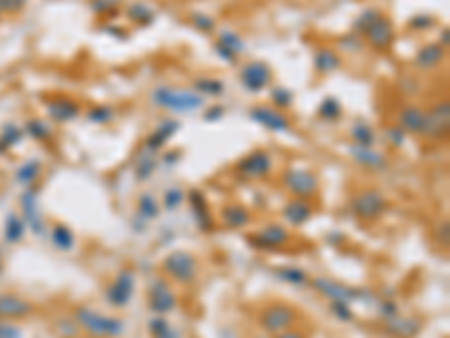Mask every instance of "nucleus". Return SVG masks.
Here are the masks:
<instances>
[{
	"label": "nucleus",
	"instance_id": "f3484780",
	"mask_svg": "<svg viewBox=\"0 0 450 338\" xmlns=\"http://www.w3.org/2000/svg\"><path fill=\"white\" fill-rule=\"evenodd\" d=\"M45 111L55 122H72L82 115V107L70 97H50L45 99Z\"/></svg>",
	"mask_w": 450,
	"mask_h": 338
},
{
	"label": "nucleus",
	"instance_id": "ddd939ff",
	"mask_svg": "<svg viewBox=\"0 0 450 338\" xmlns=\"http://www.w3.org/2000/svg\"><path fill=\"white\" fill-rule=\"evenodd\" d=\"M248 239H250V244L257 246V249H261V251H277V249H282V246L288 244L290 235L284 226L268 224V226H263L259 232H255V235H250Z\"/></svg>",
	"mask_w": 450,
	"mask_h": 338
},
{
	"label": "nucleus",
	"instance_id": "c03bdc74",
	"mask_svg": "<svg viewBox=\"0 0 450 338\" xmlns=\"http://www.w3.org/2000/svg\"><path fill=\"white\" fill-rule=\"evenodd\" d=\"M92 11L101 16H113L117 14V7H120V0H92L90 3Z\"/></svg>",
	"mask_w": 450,
	"mask_h": 338
},
{
	"label": "nucleus",
	"instance_id": "79ce46f5",
	"mask_svg": "<svg viewBox=\"0 0 450 338\" xmlns=\"http://www.w3.org/2000/svg\"><path fill=\"white\" fill-rule=\"evenodd\" d=\"M153 172H155V160H153V156H151L149 151H142V158H140L138 169H136V178H138V180H147Z\"/></svg>",
	"mask_w": 450,
	"mask_h": 338
},
{
	"label": "nucleus",
	"instance_id": "5701e85b",
	"mask_svg": "<svg viewBox=\"0 0 450 338\" xmlns=\"http://www.w3.org/2000/svg\"><path fill=\"white\" fill-rule=\"evenodd\" d=\"M428 113V126H426V136H432V138H441L446 136L448 131V122H450V107L448 102H439L432 111H426Z\"/></svg>",
	"mask_w": 450,
	"mask_h": 338
},
{
	"label": "nucleus",
	"instance_id": "c756f323",
	"mask_svg": "<svg viewBox=\"0 0 450 338\" xmlns=\"http://www.w3.org/2000/svg\"><path fill=\"white\" fill-rule=\"evenodd\" d=\"M50 239H52V244H55L59 251H72L75 249V241H77L75 239V232L68 226H63V224H57L55 228H52Z\"/></svg>",
	"mask_w": 450,
	"mask_h": 338
},
{
	"label": "nucleus",
	"instance_id": "8fccbe9b",
	"mask_svg": "<svg viewBox=\"0 0 450 338\" xmlns=\"http://www.w3.org/2000/svg\"><path fill=\"white\" fill-rule=\"evenodd\" d=\"M192 23L196 25L198 30H203V32L214 30V18L207 16V14H192Z\"/></svg>",
	"mask_w": 450,
	"mask_h": 338
},
{
	"label": "nucleus",
	"instance_id": "bb28decb",
	"mask_svg": "<svg viewBox=\"0 0 450 338\" xmlns=\"http://www.w3.org/2000/svg\"><path fill=\"white\" fill-rule=\"evenodd\" d=\"M313 66L320 75H329V72H336L342 66V59L338 52H334L331 48H317L313 55Z\"/></svg>",
	"mask_w": 450,
	"mask_h": 338
},
{
	"label": "nucleus",
	"instance_id": "052dcab7",
	"mask_svg": "<svg viewBox=\"0 0 450 338\" xmlns=\"http://www.w3.org/2000/svg\"><path fill=\"white\" fill-rule=\"evenodd\" d=\"M3 151H7V149H5V147H3V145H0V153H3Z\"/></svg>",
	"mask_w": 450,
	"mask_h": 338
},
{
	"label": "nucleus",
	"instance_id": "4be33fe9",
	"mask_svg": "<svg viewBox=\"0 0 450 338\" xmlns=\"http://www.w3.org/2000/svg\"><path fill=\"white\" fill-rule=\"evenodd\" d=\"M313 203L307 201V199H293V201H288L284 205V210H282V217L286 224L290 226H304L307 221L313 217Z\"/></svg>",
	"mask_w": 450,
	"mask_h": 338
},
{
	"label": "nucleus",
	"instance_id": "9b49d317",
	"mask_svg": "<svg viewBox=\"0 0 450 338\" xmlns=\"http://www.w3.org/2000/svg\"><path fill=\"white\" fill-rule=\"evenodd\" d=\"M239 77H241V86L248 90V93H261L263 88L270 86L273 70L268 63H263V61H250L241 68Z\"/></svg>",
	"mask_w": 450,
	"mask_h": 338
},
{
	"label": "nucleus",
	"instance_id": "7ed1b4c3",
	"mask_svg": "<svg viewBox=\"0 0 450 338\" xmlns=\"http://www.w3.org/2000/svg\"><path fill=\"white\" fill-rule=\"evenodd\" d=\"M163 273L167 280H174L178 284H192L198 278V262L187 251H174L165 257Z\"/></svg>",
	"mask_w": 450,
	"mask_h": 338
},
{
	"label": "nucleus",
	"instance_id": "e433bc0d",
	"mask_svg": "<svg viewBox=\"0 0 450 338\" xmlns=\"http://www.w3.org/2000/svg\"><path fill=\"white\" fill-rule=\"evenodd\" d=\"M23 131L28 133L30 138H34V140H50L52 138V126L45 120H41V118L28 120V124H25Z\"/></svg>",
	"mask_w": 450,
	"mask_h": 338
},
{
	"label": "nucleus",
	"instance_id": "72a5a7b5",
	"mask_svg": "<svg viewBox=\"0 0 450 338\" xmlns=\"http://www.w3.org/2000/svg\"><path fill=\"white\" fill-rule=\"evenodd\" d=\"M149 332H151V338H182L178 329L171 327L163 316H153L149 320Z\"/></svg>",
	"mask_w": 450,
	"mask_h": 338
},
{
	"label": "nucleus",
	"instance_id": "aec40b11",
	"mask_svg": "<svg viewBox=\"0 0 450 338\" xmlns=\"http://www.w3.org/2000/svg\"><path fill=\"white\" fill-rule=\"evenodd\" d=\"M216 52H219V57L225 59L228 63H234L236 57L241 55V52H246V43H243V38L232 32V30H225L221 32L219 36V43H216Z\"/></svg>",
	"mask_w": 450,
	"mask_h": 338
},
{
	"label": "nucleus",
	"instance_id": "9d476101",
	"mask_svg": "<svg viewBox=\"0 0 450 338\" xmlns=\"http://www.w3.org/2000/svg\"><path fill=\"white\" fill-rule=\"evenodd\" d=\"M38 197H41V190L36 185L25 187L23 197H21V207H23V221L36 237L45 235V221L41 214V207H38Z\"/></svg>",
	"mask_w": 450,
	"mask_h": 338
},
{
	"label": "nucleus",
	"instance_id": "4c0bfd02",
	"mask_svg": "<svg viewBox=\"0 0 450 338\" xmlns=\"http://www.w3.org/2000/svg\"><path fill=\"white\" fill-rule=\"evenodd\" d=\"M138 214L144 221H151L160 214V205H158V201L151 197V194H142V197L138 199Z\"/></svg>",
	"mask_w": 450,
	"mask_h": 338
},
{
	"label": "nucleus",
	"instance_id": "39448f33",
	"mask_svg": "<svg viewBox=\"0 0 450 338\" xmlns=\"http://www.w3.org/2000/svg\"><path fill=\"white\" fill-rule=\"evenodd\" d=\"M295 322H297V311H295L293 307L284 305V302L268 305V307L259 314V325H261V329L266 332V334H270V336L290 329Z\"/></svg>",
	"mask_w": 450,
	"mask_h": 338
},
{
	"label": "nucleus",
	"instance_id": "f257e3e1",
	"mask_svg": "<svg viewBox=\"0 0 450 338\" xmlns=\"http://www.w3.org/2000/svg\"><path fill=\"white\" fill-rule=\"evenodd\" d=\"M151 102L158 109H165L171 113H194L205 104V97L190 88L160 86L151 93Z\"/></svg>",
	"mask_w": 450,
	"mask_h": 338
},
{
	"label": "nucleus",
	"instance_id": "603ef678",
	"mask_svg": "<svg viewBox=\"0 0 450 338\" xmlns=\"http://www.w3.org/2000/svg\"><path fill=\"white\" fill-rule=\"evenodd\" d=\"M225 115V107H221V104H216V107H212V109H207L205 111V122H216V120H221Z\"/></svg>",
	"mask_w": 450,
	"mask_h": 338
},
{
	"label": "nucleus",
	"instance_id": "a211bd4d",
	"mask_svg": "<svg viewBox=\"0 0 450 338\" xmlns=\"http://www.w3.org/2000/svg\"><path fill=\"white\" fill-rule=\"evenodd\" d=\"M351 158L363 165L365 169H372V172H383V169L390 167V160L385 153L376 151L374 147H361V145H351Z\"/></svg>",
	"mask_w": 450,
	"mask_h": 338
},
{
	"label": "nucleus",
	"instance_id": "dca6fc26",
	"mask_svg": "<svg viewBox=\"0 0 450 338\" xmlns=\"http://www.w3.org/2000/svg\"><path fill=\"white\" fill-rule=\"evenodd\" d=\"M32 311V302H28L18 293H0V320H21L28 318Z\"/></svg>",
	"mask_w": 450,
	"mask_h": 338
},
{
	"label": "nucleus",
	"instance_id": "f704fd0d",
	"mask_svg": "<svg viewBox=\"0 0 450 338\" xmlns=\"http://www.w3.org/2000/svg\"><path fill=\"white\" fill-rule=\"evenodd\" d=\"M275 276L280 280H284V282H288V284H295V287H304V284L309 282L307 273H304L302 268H297V266H277Z\"/></svg>",
	"mask_w": 450,
	"mask_h": 338
},
{
	"label": "nucleus",
	"instance_id": "6e6d98bb",
	"mask_svg": "<svg viewBox=\"0 0 450 338\" xmlns=\"http://www.w3.org/2000/svg\"><path fill=\"white\" fill-rule=\"evenodd\" d=\"M25 0H0V11H18Z\"/></svg>",
	"mask_w": 450,
	"mask_h": 338
},
{
	"label": "nucleus",
	"instance_id": "4468645a",
	"mask_svg": "<svg viewBox=\"0 0 450 338\" xmlns=\"http://www.w3.org/2000/svg\"><path fill=\"white\" fill-rule=\"evenodd\" d=\"M250 118L273 133H288L290 131L288 115H284V111L275 109V107H255L253 111H250Z\"/></svg>",
	"mask_w": 450,
	"mask_h": 338
},
{
	"label": "nucleus",
	"instance_id": "393cba45",
	"mask_svg": "<svg viewBox=\"0 0 450 338\" xmlns=\"http://www.w3.org/2000/svg\"><path fill=\"white\" fill-rule=\"evenodd\" d=\"M444 59H446V48H441L439 43H428L417 52L415 66L421 70H434L437 66H441Z\"/></svg>",
	"mask_w": 450,
	"mask_h": 338
},
{
	"label": "nucleus",
	"instance_id": "b1692460",
	"mask_svg": "<svg viewBox=\"0 0 450 338\" xmlns=\"http://www.w3.org/2000/svg\"><path fill=\"white\" fill-rule=\"evenodd\" d=\"M385 329H388V334H392L396 338H415L421 332V320L415 318V316H401V314H396L394 318L388 320Z\"/></svg>",
	"mask_w": 450,
	"mask_h": 338
},
{
	"label": "nucleus",
	"instance_id": "cd10ccee",
	"mask_svg": "<svg viewBox=\"0 0 450 338\" xmlns=\"http://www.w3.org/2000/svg\"><path fill=\"white\" fill-rule=\"evenodd\" d=\"M223 224L228 228H246L250 224V212L239 203H230L223 207Z\"/></svg>",
	"mask_w": 450,
	"mask_h": 338
},
{
	"label": "nucleus",
	"instance_id": "58836bf2",
	"mask_svg": "<svg viewBox=\"0 0 450 338\" xmlns=\"http://www.w3.org/2000/svg\"><path fill=\"white\" fill-rule=\"evenodd\" d=\"M340 113H342V107H340V102L336 97H324L322 104H320V109H317V115H320L322 120H329V122L338 120Z\"/></svg>",
	"mask_w": 450,
	"mask_h": 338
},
{
	"label": "nucleus",
	"instance_id": "1a4fd4ad",
	"mask_svg": "<svg viewBox=\"0 0 450 338\" xmlns=\"http://www.w3.org/2000/svg\"><path fill=\"white\" fill-rule=\"evenodd\" d=\"M273 172V156L266 149H255L236 163V174L246 180L266 178Z\"/></svg>",
	"mask_w": 450,
	"mask_h": 338
},
{
	"label": "nucleus",
	"instance_id": "7c9ffc66",
	"mask_svg": "<svg viewBox=\"0 0 450 338\" xmlns=\"http://www.w3.org/2000/svg\"><path fill=\"white\" fill-rule=\"evenodd\" d=\"M349 133L353 138V145H361V147H372L374 142H376V136H374V129L369 126L367 122L358 120V122H353L351 129H349Z\"/></svg>",
	"mask_w": 450,
	"mask_h": 338
},
{
	"label": "nucleus",
	"instance_id": "37998d69",
	"mask_svg": "<svg viewBox=\"0 0 450 338\" xmlns=\"http://www.w3.org/2000/svg\"><path fill=\"white\" fill-rule=\"evenodd\" d=\"M88 120L95 124H109L115 120V111L111 107H95L88 111Z\"/></svg>",
	"mask_w": 450,
	"mask_h": 338
},
{
	"label": "nucleus",
	"instance_id": "09e8293b",
	"mask_svg": "<svg viewBox=\"0 0 450 338\" xmlns=\"http://www.w3.org/2000/svg\"><path fill=\"white\" fill-rule=\"evenodd\" d=\"M0 338H23V332L14 320H0Z\"/></svg>",
	"mask_w": 450,
	"mask_h": 338
},
{
	"label": "nucleus",
	"instance_id": "a878e982",
	"mask_svg": "<svg viewBox=\"0 0 450 338\" xmlns=\"http://www.w3.org/2000/svg\"><path fill=\"white\" fill-rule=\"evenodd\" d=\"M190 205H192V212H194L198 228H201L203 232H209L212 228H214V221H212L209 210H207V201L198 190L190 192Z\"/></svg>",
	"mask_w": 450,
	"mask_h": 338
},
{
	"label": "nucleus",
	"instance_id": "412c9836",
	"mask_svg": "<svg viewBox=\"0 0 450 338\" xmlns=\"http://www.w3.org/2000/svg\"><path fill=\"white\" fill-rule=\"evenodd\" d=\"M178 129H180V124H178L176 120H165V122H160V124H158L155 131L147 138V142H144V151H149L151 156L158 153L171 138L176 136Z\"/></svg>",
	"mask_w": 450,
	"mask_h": 338
},
{
	"label": "nucleus",
	"instance_id": "20e7f679",
	"mask_svg": "<svg viewBox=\"0 0 450 338\" xmlns=\"http://www.w3.org/2000/svg\"><path fill=\"white\" fill-rule=\"evenodd\" d=\"M390 201L378 190H363L351 199V212L361 221H376L388 212Z\"/></svg>",
	"mask_w": 450,
	"mask_h": 338
},
{
	"label": "nucleus",
	"instance_id": "f8f14e48",
	"mask_svg": "<svg viewBox=\"0 0 450 338\" xmlns=\"http://www.w3.org/2000/svg\"><path fill=\"white\" fill-rule=\"evenodd\" d=\"M313 289L315 291H320L324 298H329L331 302H353V300H358L361 298V289H351L347 287V284H342V282H336V280H331V278H315L313 282Z\"/></svg>",
	"mask_w": 450,
	"mask_h": 338
},
{
	"label": "nucleus",
	"instance_id": "ea45409f",
	"mask_svg": "<svg viewBox=\"0 0 450 338\" xmlns=\"http://www.w3.org/2000/svg\"><path fill=\"white\" fill-rule=\"evenodd\" d=\"M23 131L16 126V124H5L3 126V131H0V145H3L5 149H9V147H16L18 142L23 140Z\"/></svg>",
	"mask_w": 450,
	"mask_h": 338
},
{
	"label": "nucleus",
	"instance_id": "864d4df0",
	"mask_svg": "<svg viewBox=\"0 0 450 338\" xmlns=\"http://www.w3.org/2000/svg\"><path fill=\"white\" fill-rule=\"evenodd\" d=\"M432 23H434L432 16H415L412 21H410V28L412 30H428Z\"/></svg>",
	"mask_w": 450,
	"mask_h": 338
},
{
	"label": "nucleus",
	"instance_id": "f03ea898",
	"mask_svg": "<svg viewBox=\"0 0 450 338\" xmlns=\"http://www.w3.org/2000/svg\"><path fill=\"white\" fill-rule=\"evenodd\" d=\"M77 325L82 329H86L90 336H97V338H117L124 334V322L115 316H106L97 309H90V307H77L75 309V316Z\"/></svg>",
	"mask_w": 450,
	"mask_h": 338
},
{
	"label": "nucleus",
	"instance_id": "13d9d810",
	"mask_svg": "<svg viewBox=\"0 0 450 338\" xmlns=\"http://www.w3.org/2000/svg\"><path fill=\"white\" fill-rule=\"evenodd\" d=\"M448 43H450V32H448V28H444L441 34H439V45L441 48H448Z\"/></svg>",
	"mask_w": 450,
	"mask_h": 338
},
{
	"label": "nucleus",
	"instance_id": "49530a36",
	"mask_svg": "<svg viewBox=\"0 0 450 338\" xmlns=\"http://www.w3.org/2000/svg\"><path fill=\"white\" fill-rule=\"evenodd\" d=\"M182 201H185V192L180 187L167 190V194H165V207H167V210H176V207L182 205Z\"/></svg>",
	"mask_w": 450,
	"mask_h": 338
},
{
	"label": "nucleus",
	"instance_id": "6ab92c4d",
	"mask_svg": "<svg viewBox=\"0 0 450 338\" xmlns=\"http://www.w3.org/2000/svg\"><path fill=\"white\" fill-rule=\"evenodd\" d=\"M399 126L407 133H417V136H426V126H428V113L419 109V107H405L399 115Z\"/></svg>",
	"mask_w": 450,
	"mask_h": 338
},
{
	"label": "nucleus",
	"instance_id": "c85d7f7f",
	"mask_svg": "<svg viewBox=\"0 0 450 338\" xmlns=\"http://www.w3.org/2000/svg\"><path fill=\"white\" fill-rule=\"evenodd\" d=\"M43 165L38 163V160H28V163H23L18 169H16V180L21 185H25V187H30V185H36V180H38V176H41V169Z\"/></svg>",
	"mask_w": 450,
	"mask_h": 338
},
{
	"label": "nucleus",
	"instance_id": "de8ad7c7",
	"mask_svg": "<svg viewBox=\"0 0 450 338\" xmlns=\"http://www.w3.org/2000/svg\"><path fill=\"white\" fill-rule=\"evenodd\" d=\"M331 314L340 320H345V322L353 320V311H351L349 302H331Z\"/></svg>",
	"mask_w": 450,
	"mask_h": 338
},
{
	"label": "nucleus",
	"instance_id": "3c124183",
	"mask_svg": "<svg viewBox=\"0 0 450 338\" xmlns=\"http://www.w3.org/2000/svg\"><path fill=\"white\" fill-rule=\"evenodd\" d=\"M388 138H390V142L394 147H401L403 142H405V131L401 126H392L390 131H388Z\"/></svg>",
	"mask_w": 450,
	"mask_h": 338
},
{
	"label": "nucleus",
	"instance_id": "a19ab883",
	"mask_svg": "<svg viewBox=\"0 0 450 338\" xmlns=\"http://www.w3.org/2000/svg\"><path fill=\"white\" fill-rule=\"evenodd\" d=\"M380 16V11L376 9V7H367L363 14L353 21V32H358V34H365V30L369 28V25H372L376 18Z\"/></svg>",
	"mask_w": 450,
	"mask_h": 338
},
{
	"label": "nucleus",
	"instance_id": "6e6552de",
	"mask_svg": "<svg viewBox=\"0 0 450 338\" xmlns=\"http://www.w3.org/2000/svg\"><path fill=\"white\" fill-rule=\"evenodd\" d=\"M178 307V295L167 278H153L149 282V309L155 316H165Z\"/></svg>",
	"mask_w": 450,
	"mask_h": 338
},
{
	"label": "nucleus",
	"instance_id": "0eeeda50",
	"mask_svg": "<svg viewBox=\"0 0 450 338\" xmlns=\"http://www.w3.org/2000/svg\"><path fill=\"white\" fill-rule=\"evenodd\" d=\"M133 293H136V271L126 266L117 273L115 280L109 284V289H106V302L115 309H124L131 302Z\"/></svg>",
	"mask_w": 450,
	"mask_h": 338
},
{
	"label": "nucleus",
	"instance_id": "c9c22d12",
	"mask_svg": "<svg viewBox=\"0 0 450 338\" xmlns=\"http://www.w3.org/2000/svg\"><path fill=\"white\" fill-rule=\"evenodd\" d=\"M126 14H128L131 21L138 23V25H149V23H153V18H155L153 7L147 5V3H133V5H131V7L126 9Z\"/></svg>",
	"mask_w": 450,
	"mask_h": 338
},
{
	"label": "nucleus",
	"instance_id": "a18cd8bd",
	"mask_svg": "<svg viewBox=\"0 0 450 338\" xmlns=\"http://www.w3.org/2000/svg\"><path fill=\"white\" fill-rule=\"evenodd\" d=\"M270 97H273L275 109H280V111L293 107V93H290V90H286V88H273Z\"/></svg>",
	"mask_w": 450,
	"mask_h": 338
},
{
	"label": "nucleus",
	"instance_id": "2f4dec72",
	"mask_svg": "<svg viewBox=\"0 0 450 338\" xmlns=\"http://www.w3.org/2000/svg\"><path fill=\"white\" fill-rule=\"evenodd\" d=\"M194 90L203 97H219L225 90V86L221 80H214V77H198V80H194Z\"/></svg>",
	"mask_w": 450,
	"mask_h": 338
},
{
	"label": "nucleus",
	"instance_id": "473e14b6",
	"mask_svg": "<svg viewBox=\"0 0 450 338\" xmlns=\"http://www.w3.org/2000/svg\"><path fill=\"white\" fill-rule=\"evenodd\" d=\"M25 230H28L25 221L18 214H9L7 221H5V241L7 244H18L25 235Z\"/></svg>",
	"mask_w": 450,
	"mask_h": 338
},
{
	"label": "nucleus",
	"instance_id": "2eb2a0df",
	"mask_svg": "<svg viewBox=\"0 0 450 338\" xmlns=\"http://www.w3.org/2000/svg\"><path fill=\"white\" fill-rule=\"evenodd\" d=\"M365 38L369 41L374 50L378 52H388L394 43V25L388 16H378L369 28L365 30Z\"/></svg>",
	"mask_w": 450,
	"mask_h": 338
},
{
	"label": "nucleus",
	"instance_id": "5fc2aeb1",
	"mask_svg": "<svg viewBox=\"0 0 450 338\" xmlns=\"http://www.w3.org/2000/svg\"><path fill=\"white\" fill-rule=\"evenodd\" d=\"M396 314H399V307H396L392 300H385L380 305V316L385 318V320H390V318H394Z\"/></svg>",
	"mask_w": 450,
	"mask_h": 338
},
{
	"label": "nucleus",
	"instance_id": "680f3d73",
	"mask_svg": "<svg viewBox=\"0 0 450 338\" xmlns=\"http://www.w3.org/2000/svg\"><path fill=\"white\" fill-rule=\"evenodd\" d=\"M0 14H3V11H0Z\"/></svg>",
	"mask_w": 450,
	"mask_h": 338
},
{
	"label": "nucleus",
	"instance_id": "423d86ee",
	"mask_svg": "<svg viewBox=\"0 0 450 338\" xmlns=\"http://www.w3.org/2000/svg\"><path fill=\"white\" fill-rule=\"evenodd\" d=\"M284 185L295 199H307L309 201V199L315 197L317 190H320V180H317V176L311 172V169L290 167L284 174Z\"/></svg>",
	"mask_w": 450,
	"mask_h": 338
},
{
	"label": "nucleus",
	"instance_id": "4d7b16f0",
	"mask_svg": "<svg viewBox=\"0 0 450 338\" xmlns=\"http://www.w3.org/2000/svg\"><path fill=\"white\" fill-rule=\"evenodd\" d=\"M273 338H307V336H304L302 332H297V329H293V327H290V329H286V332L275 334Z\"/></svg>",
	"mask_w": 450,
	"mask_h": 338
},
{
	"label": "nucleus",
	"instance_id": "bf43d9fd",
	"mask_svg": "<svg viewBox=\"0 0 450 338\" xmlns=\"http://www.w3.org/2000/svg\"><path fill=\"white\" fill-rule=\"evenodd\" d=\"M0 273H3V259H0Z\"/></svg>",
	"mask_w": 450,
	"mask_h": 338
}]
</instances>
